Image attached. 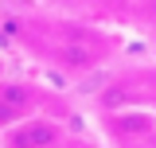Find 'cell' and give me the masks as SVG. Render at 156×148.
<instances>
[{
	"label": "cell",
	"mask_w": 156,
	"mask_h": 148,
	"mask_svg": "<svg viewBox=\"0 0 156 148\" xmlns=\"http://www.w3.org/2000/svg\"><path fill=\"white\" fill-rule=\"evenodd\" d=\"M144 16H148V23L156 27V0H144Z\"/></svg>",
	"instance_id": "5"
},
{
	"label": "cell",
	"mask_w": 156,
	"mask_h": 148,
	"mask_svg": "<svg viewBox=\"0 0 156 148\" xmlns=\"http://www.w3.org/2000/svg\"><path fill=\"white\" fill-rule=\"evenodd\" d=\"M58 148H86V144H82V140H74V136H66V140H62Z\"/></svg>",
	"instance_id": "6"
},
{
	"label": "cell",
	"mask_w": 156,
	"mask_h": 148,
	"mask_svg": "<svg viewBox=\"0 0 156 148\" xmlns=\"http://www.w3.org/2000/svg\"><path fill=\"white\" fill-rule=\"evenodd\" d=\"M105 132L113 136L121 148H133L140 140H152L156 136V117L144 109H117V113H105L101 117Z\"/></svg>",
	"instance_id": "4"
},
{
	"label": "cell",
	"mask_w": 156,
	"mask_h": 148,
	"mask_svg": "<svg viewBox=\"0 0 156 148\" xmlns=\"http://www.w3.org/2000/svg\"><path fill=\"white\" fill-rule=\"evenodd\" d=\"M43 113V90L35 82H23V78H0V132L20 125L23 117Z\"/></svg>",
	"instance_id": "3"
},
{
	"label": "cell",
	"mask_w": 156,
	"mask_h": 148,
	"mask_svg": "<svg viewBox=\"0 0 156 148\" xmlns=\"http://www.w3.org/2000/svg\"><path fill=\"white\" fill-rule=\"evenodd\" d=\"M0 78H4V58H0Z\"/></svg>",
	"instance_id": "7"
},
{
	"label": "cell",
	"mask_w": 156,
	"mask_h": 148,
	"mask_svg": "<svg viewBox=\"0 0 156 148\" xmlns=\"http://www.w3.org/2000/svg\"><path fill=\"white\" fill-rule=\"evenodd\" d=\"M105 43L98 39V31H74V35H58L51 47V62L66 74H86L105 62Z\"/></svg>",
	"instance_id": "1"
},
{
	"label": "cell",
	"mask_w": 156,
	"mask_h": 148,
	"mask_svg": "<svg viewBox=\"0 0 156 148\" xmlns=\"http://www.w3.org/2000/svg\"><path fill=\"white\" fill-rule=\"evenodd\" d=\"M66 136H70V129H66L58 117L31 113V117H23L20 125L0 132V148H58Z\"/></svg>",
	"instance_id": "2"
}]
</instances>
